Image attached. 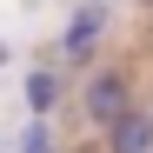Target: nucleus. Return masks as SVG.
Returning <instances> with one entry per match:
<instances>
[{"label": "nucleus", "instance_id": "nucleus-1", "mask_svg": "<svg viewBox=\"0 0 153 153\" xmlns=\"http://www.w3.org/2000/svg\"><path fill=\"white\" fill-rule=\"evenodd\" d=\"M126 107H133V87H126V73H93V80H87V93H80V113L93 120V126H113Z\"/></svg>", "mask_w": 153, "mask_h": 153}, {"label": "nucleus", "instance_id": "nucleus-2", "mask_svg": "<svg viewBox=\"0 0 153 153\" xmlns=\"http://www.w3.org/2000/svg\"><path fill=\"white\" fill-rule=\"evenodd\" d=\"M100 33H107V7H100V0H87V7L67 20V33H60V53H67V60H87Z\"/></svg>", "mask_w": 153, "mask_h": 153}, {"label": "nucleus", "instance_id": "nucleus-3", "mask_svg": "<svg viewBox=\"0 0 153 153\" xmlns=\"http://www.w3.org/2000/svg\"><path fill=\"white\" fill-rule=\"evenodd\" d=\"M100 133H107V153H153V113L126 107L113 126H100Z\"/></svg>", "mask_w": 153, "mask_h": 153}, {"label": "nucleus", "instance_id": "nucleus-4", "mask_svg": "<svg viewBox=\"0 0 153 153\" xmlns=\"http://www.w3.org/2000/svg\"><path fill=\"white\" fill-rule=\"evenodd\" d=\"M53 100H60V80H53L47 67H33V73H27V107H33V120L53 113Z\"/></svg>", "mask_w": 153, "mask_h": 153}, {"label": "nucleus", "instance_id": "nucleus-5", "mask_svg": "<svg viewBox=\"0 0 153 153\" xmlns=\"http://www.w3.org/2000/svg\"><path fill=\"white\" fill-rule=\"evenodd\" d=\"M20 153H53V140H47V120H27V140H20Z\"/></svg>", "mask_w": 153, "mask_h": 153}, {"label": "nucleus", "instance_id": "nucleus-6", "mask_svg": "<svg viewBox=\"0 0 153 153\" xmlns=\"http://www.w3.org/2000/svg\"><path fill=\"white\" fill-rule=\"evenodd\" d=\"M0 60H7V47H0Z\"/></svg>", "mask_w": 153, "mask_h": 153}, {"label": "nucleus", "instance_id": "nucleus-7", "mask_svg": "<svg viewBox=\"0 0 153 153\" xmlns=\"http://www.w3.org/2000/svg\"><path fill=\"white\" fill-rule=\"evenodd\" d=\"M146 7H153V0H146Z\"/></svg>", "mask_w": 153, "mask_h": 153}]
</instances>
